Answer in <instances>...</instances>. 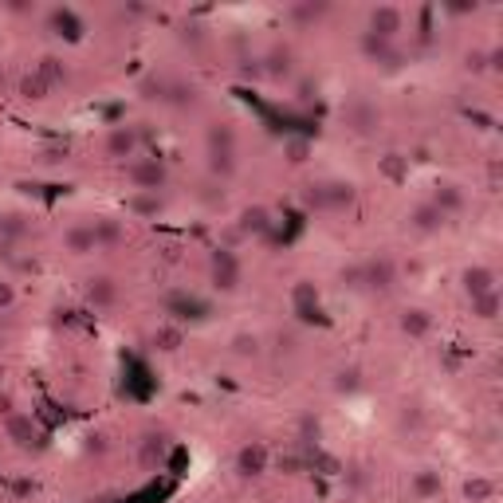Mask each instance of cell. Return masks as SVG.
Listing matches in <instances>:
<instances>
[{
	"mask_svg": "<svg viewBox=\"0 0 503 503\" xmlns=\"http://www.w3.org/2000/svg\"><path fill=\"white\" fill-rule=\"evenodd\" d=\"M130 181L138 185V193H157L165 185V165L157 157H145V162H130Z\"/></svg>",
	"mask_w": 503,
	"mask_h": 503,
	"instance_id": "1",
	"label": "cell"
},
{
	"mask_svg": "<svg viewBox=\"0 0 503 503\" xmlns=\"http://www.w3.org/2000/svg\"><path fill=\"white\" fill-rule=\"evenodd\" d=\"M433 205L441 209V213H456V209H464V193L456 185H441V193L433 197Z\"/></svg>",
	"mask_w": 503,
	"mask_h": 503,
	"instance_id": "11",
	"label": "cell"
},
{
	"mask_svg": "<svg viewBox=\"0 0 503 503\" xmlns=\"http://www.w3.org/2000/svg\"><path fill=\"white\" fill-rule=\"evenodd\" d=\"M413 492L417 495H436L441 492V472H421V476L413 480Z\"/></svg>",
	"mask_w": 503,
	"mask_h": 503,
	"instance_id": "17",
	"label": "cell"
},
{
	"mask_svg": "<svg viewBox=\"0 0 503 503\" xmlns=\"http://www.w3.org/2000/svg\"><path fill=\"white\" fill-rule=\"evenodd\" d=\"M12 299H16V291H12L9 283H0V307H9Z\"/></svg>",
	"mask_w": 503,
	"mask_h": 503,
	"instance_id": "32",
	"label": "cell"
},
{
	"mask_svg": "<svg viewBox=\"0 0 503 503\" xmlns=\"http://www.w3.org/2000/svg\"><path fill=\"white\" fill-rule=\"evenodd\" d=\"M118 236H122V228H118V224H111V221L94 224V240H106V244H114Z\"/></svg>",
	"mask_w": 503,
	"mask_h": 503,
	"instance_id": "25",
	"label": "cell"
},
{
	"mask_svg": "<svg viewBox=\"0 0 503 503\" xmlns=\"http://www.w3.org/2000/svg\"><path fill=\"white\" fill-rule=\"evenodd\" d=\"M20 91H24V99H43V91H48V83H43L40 75H35V79L28 75L24 83H20Z\"/></svg>",
	"mask_w": 503,
	"mask_h": 503,
	"instance_id": "22",
	"label": "cell"
},
{
	"mask_svg": "<svg viewBox=\"0 0 503 503\" xmlns=\"http://www.w3.org/2000/svg\"><path fill=\"white\" fill-rule=\"evenodd\" d=\"M307 150H311L307 142H287V157H291V162H303V157H307Z\"/></svg>",
	"mask_w": 503,
	"mask_h": 503,
	"instance_id": "29",
	"label": "cell"
},
{
	"mask_svg": "<svg viewBox=\"0 0 503 503\" xmlns=\"http://www.w3.org/2000/svg\"><path fill=\"white\" fill-rule=\"evenodd\" d=\"M63 244H67V252H75V256L94 252V244H99V240H94V224H75V228L67 232V240H63Z\"/></svg>",
	"mask_w": 503,
	"mask_h": 503,
	"instance_id": "8",
	"label": "cell"
},
{
	"mask_svg": "<svg viewBox=\"0 0 503 503\" xmlns=\"http://www.w3.org/2000/svg\"><path fill=\"white\" fill-rule=\"evenodd\" d=\"M4 433H9V441L20 444V448H35V444H40V425H35L28 413H9V417H4Z\"/></svg>",
	"mask_w": 503,
	"mask_h": 503,
	"instance_id": "2",
	"label": "cell"
},
{
	"mask_svg": "<svg viewBox=\"0 0 503 503\" xmlns=\"http://www.w3.org/2000/svg\"><path fill=\"white\" fill-rule=\"evenodd\" d=\"M464 291H468L472 299H480V295H487V291H495V272L492 267H468L464 272Z\"/></svg>",
	"mask_w": 503,
	"mask_h": 503,
	"instance_id": "6",
	"label": "cell"
},
{
	"mask_svg": "<svg viewBox=\"0 0 503 503\" xmlns=\"http://www.w3.org/2000/svg\"><path fill=\"white\" fill-rule=\"evenodd\" d=\"M444 224V213L429 201V205H417L413 209V228H421V232H433V228H441Z\"/></svg>",
	"mask_w": 503,
	"mask_h": 503,
	"instance_id": "10",
	"label": "cell"
},
{
	"mask_svg": "<svg viewBox=\"0 0 503 503\" xmlns=\"http://www.w3.org/2000/svg\"><path fill=\"white\" fill-rule=\"evenodd\" d=\"M401 331L413 334V338H421V334L429 331V315H425V311H417V307L405 311V315H401Z\"/></svg>",
	"mask_w": 503,
	"mask_h": 503,
	"instance_id": "13",
	"label": "cell"
},
{
	"mask_svg": "<svg viewBox=\"0 0 503 503\" xmlns=\"http://www.w3.org/2000/svg\"><path fill=\"white\" fill-rule=\"evenodd\" d=\"M366 280H370V287H389V264H370L366 267Z\"/></svg>",
	"mask_w": 503,
	"mask_h": 503,
	"instance_id": "19",
	"label": "cell"
},
{
	"mask_svg": "<svg viewBox=\"0 0 503 503\" xmlns=\"http://www.w3.org/2000/svg\"><path fill=\"white\" fill-rule=\"evenodd\" d=\"M338 389H358V370H342V374H338Z\"/></svg>",
	"mask_w": 503,
	"mask_h": 503,
	"instance_id": "28",
	"label": "cell"
},
{
	"mask_svg": "<svg viewBox=\"0 0 503 503\" xmlns=\"http://www.w3.org/2000/svg\"><path fill=\"white\" fill-rule=\"evenodd\" d=\"M213 280H216V287H224V291H232L240 283V267L228 252H216L213 256Z\"/></svg>",
	"mask_w": 503,
	"mask_h": 503,
	"instance_id": "5",
	"label": "cell"
},
{
	"mask_svg": "<svg viewBox=\"0 0 503 503\" xmlns=\"http://www.w3.org/2000/svg\"><path fill=\"white\" fill-rule=\"evenodd\" d=\"M323 4H299V9H295V20H319V16H323Z\"/></svg>",
	"mask_w": 503,
	"mask_h": 503,
	"instance_id": "27",
	"label": "cell"
},
{
	"mask_svg": "<svg viewBox=\"0 0 503 503\" xmlns=\"http://www.w3.org/2000/svg\"><path fill=\"white\" fill-rule=\"evenodd\" d=\"M52 28H60V35L67 32L71 40L79 35V20H75V12H67V9H55L52 12Z\"/></svg>",
	"mask_w": 503,
	"mask_h": 503,
	"instance_id": "14",
	"label": "cell"
},
{
	"mask_svg": "<svg viewBox=\"0 0 503 503\" xmlns=\"http://www.w3.org/2000/svg\"><path fill=\"white\" fill-rule=\"evenodd\" d=\"M209 165H213V173H232V170H236L232 154H209Z\"/></svg>",
	"mask_w": 503,
	"mask_h": 503,
	"instance_id": "26",
	"label": "cell"
},
{
	"mask_svg": "<svg viewBox=\"0 0 503 503\" xmlns=\"http://www.w3.org/2000/svg\"><path fill=\"white\" fill-rule=\"evenodd\" d=\"M134 145H138V134L130 126H114L111 138H106V154L111 157H130L134 154Z\"/></svg>",
	"mask_w": 503,
	"mask_h": 503,
	"instance_id": "7",
	"label": "cell"
},
{
	"mask_svg": "<svg viewBox=\"0 0 503 503\" xmlns=\"http://www.w3.org/2000/svg\"><path fill=\"white\" fill-rule=\"evenodd\" d=\"M350 118H354V126H358V130H370L377 122V114L370 111V106H354V111H350Z\"/></svg>",
	"mask_w": 503,
	"mask_h": 503,
	"instance_id": "21",
	"label": "cell"
},
{
	"mask_svg": "<svg viewBox=\"0 0 503 503\" xmlns=\"http://www.w3.org/2000/svg\"><path fill=\"white\" fill-rule=\"evenodd\" d=\"M232 350L248 358V354H256V350H260V338H256V334H236V338H232Z\"/></svg>",
	"mask_w": 503,
	"mask_h": 503,
	"instance_id": "20",
	"label": "cell"
},
{
	"mask_svg": "<svg viewBox=\"0 0 503 503\" xmlns=\"http://www.w3.org/2000/svg\"><path fill=\"white\" fill-rule=\"evenodd\" d=\"M154 342L162 350H177V342H181V331H173V326H165V331H157L154 334Z\"/></svg>",
	"mask_w": 503,
	"mask_h": 503,
	"instance_id": "24",
	"label": "cell"
},
{
	"mask_svg": "<svg viewBox=\"0 0 503 503\" xmlns=\"http://www.w3.org/2000/svg\"><path fill=\"white\" fill-rule=\"evenodd\" d=\"M472 315L476 319H495L499 315V291H487V295L472 299Z\"/></svg>",
	"mask_w": 503,
	"mask_h": 503,
	"instance_id": "12",
	"label": "cell"
},
{
	"mask_svg": "<svg viewBox=\"0 0 503 503\" xmlns=\"http://www.w3.org/2000/svg\"><path fill=\"white\" fill-rule=\"evenodd\" d=\"M267 71H272V75H287V71H291V55L275 48V52H272V63H267Z\"/></svg>",
	"mask_w": 503,
	"mask_h": 503,
	"instance_id": "23",
	"label": "cell"
},
{
	"mask_svg": "<svg viewBox=\"0 0 503 503\" xmlns=\"http://www.w3.org/2000/svg\"><path fill=\"white\" fill-rule=\"evenodd\" d=\"M264 468H267V448L260 441L244 444V448L236 452V472L240 476H260Z\"/></svg>",
	"mask_w": 503,
	"mask_h": 503,
	"instance_id": "4",
	"label": "cell"
},
{
	"mask_svg": "<svg viewBox=\"0 0 503 503\" xmlns=\"http://www.w3.org/2000/svg\"><path fill=\"white\" fill-rule=\"evenodd\" d=\"M240 228H244V232H267V213H264V209H244Z\"/></svg>",
	"mask_w": 503,
	"mask_h": 503,
	"instance_id": "15",
	"label": "cell"
},
{
	"mask_svg": "<svg viewBox=\"0 0 503 503\" xmlns=\"http://www.w3.org/2000/svg\"><path fill=\"white\" fill-rule=\"evenodd\" d=\"M130 209H134V213H142V216H154L157 209H162V201H157V193H138L134 201H130Z\"/></svg>",
	"mask_w": 503,
	"mask_h": 503,
	"instance_id": "18",
	"label": "cell"
},
{
	"mask_svg": "<svg viewBox=\"0 0 503 503\" xmlns=\"http://www.w3.org/2000/svg\"><path fill=\"white\" fill-rule=\"evenodd\" d=\"M362 48H366L370 55H382V52H385V40H377V35H370V32H366V40H362Z\"/></svg>",
	"mask_w": 503,
	"mask_h": 503,
	"instance_id": "30",
	"label": "cell"
},
{
	"mask_svg": "<svg viewBox=\"0 0 503 503\" xmlns=\"http://www.w3.org/2000/svg\"><path fill=\"white\" fill-rule=\"evenodd\" d=\"M492 492H495V484H492V480H468V484H464V495H468L472 503H484V499H492Z\"/></svg>",
	"mask_w": 503,
	"mask_h": 503,
	"instance_id": "16",
	"label": "cell"
},
{
	"mask_svg": "<svg viewBox=\"0 0 503 503\" xmlns=\"http://www.w3.org/2000/svg\"><path fill=\"white\" fill-rule=\"evenodd\" d=\"M484 67H487V55L484 52H472L468 55V71H484Z\"/></svg>",
	"mask_w": 503,
	"mask_h": 503,
	"instance_id": "31",
	"label": "cell"
},
{
	"mask_svg": "<svg viewBox=\"0 0 503 503\" xmlns=\"http://www.w3.org/2000/svg\"><path fill=\"white\" fill-rule=\"evenodd\" d=\"M114 295H118V291H114V283L106 280V275H99V280H91V283H87V299H91L94 307H111V303H114Z\"/></svg>",
	"mask_w": 503,
	"mask_h": 503,
	"instance_id": "9",
	"label": "cell"
},
{
	"mask_svg": "<svg viewBox=\"0 0 503 503\" xmlns=\"http://www.w3.org/2000/svg\"><path fill=\"white\" fill-rule=\"evenodd\" d=\"M397 32H401V12H397V9L382 4V9H374V12H370V35H377V40H385V43H389Z\"/></svg>",
	"mask_w": 503,
	"mask_h": 503,
	"instance_id": "3",
	"label": "cell"
}]
</instances>
